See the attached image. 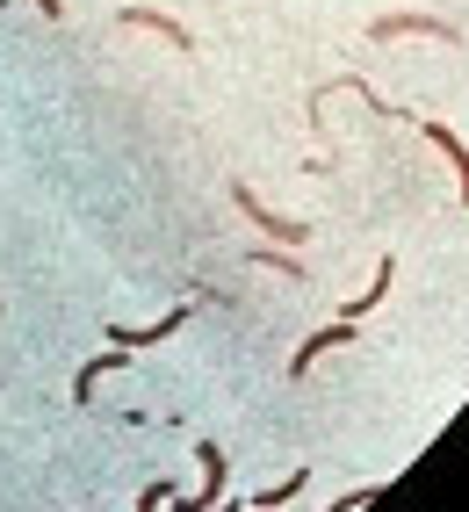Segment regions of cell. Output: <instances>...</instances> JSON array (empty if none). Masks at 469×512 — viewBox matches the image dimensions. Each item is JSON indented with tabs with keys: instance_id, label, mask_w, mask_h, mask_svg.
<instances>
[{
	"instance_id": "6da1fadb",
	"label": "cell",
	"mask_w": 469,
	"mask_h": 512,
	"mask_svg": "<svg viewBox=\"0 0 469 512\" xmlns=\"http://www.w3.org/2000/svg\"><path fill=\"white\" fill-rule=\"evenodd\" d=\"M231 210H246L267 238H275V246H304V238H311V224H296V217H275V210H267V202L246 188V181H231Z\"/></svg>"
},
{
	"instance_id": "7a4b0ae2",
	"label": "cell",
	"mask_w": 469,
	"mask_h": 512,
	"mask_svg": "<svg viewBox=\"0 0 469 512\" xmlns=\"http://www.w3.org/2000/svg\"><path fill=\"white\" fill-rule=\"evenodd\" d=\"M195 462H203V491H195V498H174V512H210V505L224 498V448H217V440H203Z\"/></svg>"
},
{
	"instance_id": "3957f363",
	"label": "cell",
	"mask_w": 469,
	"mask_h": 512,
	"mask_svg": "<svg viewBox=\"0 0 469 512\" xmlns=\"http://www.w3.org/2000/svg\"><path fill=\"white\" fill-rule=\"evenodd\" d=\"M116 22H123V29H152V37H166V44H174V51H181V58L195 51V37H188V29H181L174 15H159V8H123Z\"/></svg>"
},
{
	"instance_id": "277c9868",
	"label": "cell",
	"mask_w": 469,
	"mask_h": 512,
	"mask_svg": "<svg viewBox=\"0 0 469 512\" xmlns=\"http://www.w3.org/2000/svg\"><path fill=\"white\" fill-rule=\"evenodd\" d=\"M332 347H354V325H347V318H340V325H325V332H311L304 347L289 354V375H311V361H318V354H332Z\"/></svg>"
},
{
	"instance_id": "5b68a950",
	"label": "cell",
	"mask_w": 469,
	"mask_h": 512,
	"mask_svg": "<svg viewBox=\"0 0 469 512\" xmlns=\"http://www.w3.org/2000/svg\"><path fill=\"white\" fill-rule=\"evenodd\" d=\"M390 37H455V29L433 22V15H383L376 22V44H390Z\"/></svg>"
},
{
	"instance_id": "8992f818",
	"label": "cell",
	"mask_w": 469,
	"mask_h": 512,
	"mask_svg": "<svg viewBox=\"0 0 469 512\" xmlns=\"http://www.w3.org/2000/svg\"><path fill=\"white\" fill-rule=\"evenodd\" d=\"M181 318H188V311H166V318H159V325H145V332L109 325V347H123V354H130V347H159V339H174V332H181Z\"/></svg>"
},
{
	"instance_id": "52a82bcc",
	"label": "cell",
	"mask_w": 469,
	"mask_h": 512,
	"mask_svg": "<svg viewBox=\"0 0 469 512\" xmlns=\"http://www.w3.org/2000/svg\"><path fill=\"white\" fill-rule=\"evenodd\" d=\"M390 282H397V260H376V282H368V289H361V296L347 303V325H361L368 311H376V303L390 296Z\"/></svg>"
},
{
	"instance_id": "ba28073f",
	"label": "cell",
	"mask_w": 469,
	"mask_h": 512,
	"mask_svg": "<svg viewBox=\"0 0 469 512\" xmlns=\"http://www.w3.org/2000/svg\"><path fill=\"white\" fill-rule=\"evenodd\" d=\"M426 138H433V145H441V152H448V166H455V174H462V202H469V145L455 138V130H448V123H426Z\"/></svg>"
},
{
	"instance_id": "9c48e42d",
	"label": "cell",
	"mask_w": 469,
	"mask_h": 512,
	"mask_svg": "<svg viewBox=\"0 0 469 512\" xmlns=\"http://www.w3.org/2000/svg\"><path fill=\"white\" fill-rule=\"evenodd\" d=\"M376 498H383V491H376V484H368V491H347V498H332L325 512H361V505H376Z\"/></svg>"
},
{
	"instance_id": "30bf717a",
	"label": "cell",
	"mask_w": 469,
	"mask_h": 512,
	"mask_svg": "<svg viewBox=\"0 0 469 512\" xmlns=\"http://www.w3.org/2000/svg\"><path fill=\"white\" fill-rule=\"evenodd\" d=\"M159 505H166V484H152V491L138 498V512H159Z\"/></svg>"
},
{
	"instance_id": "8fae6325",
	"label": "cell",
	"mask_w": 469,
	"mask_h": 512,
	"mask_svg": "<svg viewBox=\"0 0 469 512\" xmlns=\"http://www.w3.org/2000/svg\"><path fill=\"white\" fill-rule=\"evenodd\" d=\"M37 8H44V15H51V22H58V15H65V0H37Z\"/></svg>"
},
{
	"instance_id": "7c38bea8",
	"label": "cell",
	"mask_w": 469,
	"mask_h": 512,
	"mask_svg": "<svg viewBox=\"0 0 469 512\" xmlns=\"http://www.w3.org/2000/svg\"><path fill=\"white\" fill-rule=\"evenodd\" d=\"M0 8H8V0H0Z\"/></svg>"
}]
</instances>
